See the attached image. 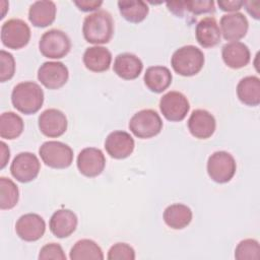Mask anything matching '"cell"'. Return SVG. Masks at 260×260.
Wrapping results in <instances>:
<instances>
[{
    "mask_svg": "<svg viewBox=\"0 0 260 260\" xmlns=\"http://www.w3.org/2000/svg\"><path fill=\"white\" fill-rule=\"evenodd\" d=\"M118 7L121 15L132 23L141 22L148 14V6L141 0L118 1Z\"/></svg>",
    "mask_w": 260,
    "mask_h": 260,
    "instance_id": "obj_29",
    "label": "cell"
},
{
    "mask_svg": "<svg viewBox=\"0 0 260 260\" xmlns=\"http://www.w3.org/2000/svg\"><path fill=\"white\" fill-rule=\"evenodd\" d=\"M108 259L110 260H134L135 251L126 243H117L113 245L108 252Z\"/></svg>",
    "mask_w": 260,
    "mask_h": 260,
    "instance_id": "obj_34",
    "label": "cell"
},
{
    "mask_svg": "<svg viewBox=\"0 0 260 260\" xmlns=\"http://www.w3.org/2000/svg\"><path fill=\"white\" fill-rule=\"evenodd\" d=\"M113 69L119 77L126 80H132L140 75L143 69V64L136 55L122 53L115 58Z\"/></svg>",
    "mask_w": 260,
    "mask_h": 260,
    "instance_id": "obj_20",
    "label": "cell"
},
{
    "mask_svg": "<svg viewBox=\"0 0 260 260\" xmlns=\"http://www.w3.org/2000/svg\"><path fill=\"white\" fill-rule=\"evenodd\" d=\"M69 72L62 62L49 61L43 63L38 70V79L49 89H58L68 80Z\"/></svg>",
    "mask_w": 260,
    "mask_h": 260,
    "instance_id": "obj_11",
    "label": "cell"
},
{
    "mask_svg": "<svg viewBox=\"0 0 260 260\" xmlns=\"http://www.w3.org/2000/svg\"><path fill=\"white\" fill-rule=\"evenodd\" d=\"M13 107L22 114L31 115L37 113L44 103L42 87L32 81H23L16 84L11 92Z\"/></svg>",
    "mask_w": 260,
    "mask_h": 260,
    "instance_id": "obj_2",
    "label": "cell"
},
{
    "mask_svg": "<svg viewBox=\"0 0 260 260\" xmlns=\"http://www.w3.org/2000/svg\"><path fill=\"white\" fill-rule=\"evenodd\" d=\"M243 5L246 7L248 13L255 19L260 18V2L259 1H243Z\"/></svg>",
    "mask_w": 260,
    "mask_h": 260,
    "instance_id": "obj_38",
    "label": "cell"
},
{
    "mask_svg": "<svg viewBox=\"0 0 260 260\" xmlns=\"http://www.w3.org/2000/svg\"><path fill=\"white\" fill-rule=\"evenodd\" d=\"M15 72V61L13 56L4 51H0V81L5 82L11 79Z\"/></svg>",
    "mask_w": 260,
    "mask_h": 260,
    "instance_id": "obj_33",
    "label": "cell"
},
{
    "mask_svg": "<svg viewBox=\"0 0 260 260\" xmlns=\"http://www.w3.org/2000/svg\"><path fill=\"white\" fill-rule=\"evenodd\" d=\"M40 169L41 165L37 155L27 151L16 154L10 166L11 175L20 183H28L35 180Z\"/></svg>",
    "mask_w": 260,
    "mask_h": 260,
    "instance_id": "obj_10",
    "label": "cell"
},
{
    "mask_svg": "<svg viewBox=\"0 0 260 260\" xmlns=\"http://www.w3.org/2000/svg\"><path fill=\"white\" fill-rule=\"evenodd\" d=\"M164 220L171 229L182 230L191 222L192 211L185 204L175 203L165 209Z\"/></svg>",
    "mask_w": 260,
    "mask_h": 260,
    "instance_id": "obj_27",
    "label": "cell"
},
{
    "mask_svg": "<svg viewBox=\"0 0 260 260\" xmlns=\"http://www.w3.org/2000/svg\"><path fill=\"white\" fill-rule=\"evenodd\" d=\"M216 122L212 114L206 110L197 109L192 112L188 120L190 133L198 139H207L214 133Z\"/></svg>",
    "mask_w": 260,
    "mask_h": 260,
    "instance_id": "obj_16",
    "label": "cell"
},
{
    "mask_svg": "<svg viewBox=\"0 0 260 260\" xmlns=\"http://www.w3.org/2000/svg\"><path fill=\"white\" fill-rule=\"evenodd\" d=\"M30 39V29L25 21L19 18H11L1 26L2 44L12 50H18L26 46Z\"/></svg>",
    "mask_w": 260,
    "mask_h": 260,
    "instance_id": "obj_8",
    "label": "cell"
},
{
    "mask_svg": "<svg viewBox=\"0 0 260 260\" xmlns=\"http://www.w3.org/2000/svg\"><path fill=\"white\" fill-rule=\"evenodd\" d=\"M77 222V216L73 211L70 209H58L52 214L49 226L55 237L63 239L74 233Z\"/></svg>",
    "mask_w": 260,
    "mask_h": 260,
    "instance_id": "obj_18",
    "label": "cell"
},
{
    "mask_svg": "<svg viewBox=\"0 0 260 260\" xmlns=\"http://www.w3.org/2000/svg\"><path fill=\"white\" fill-rule=\"evenodd\" d=\"M167 6L169 10L178 17L185 16L186 12L199 15L203 13H211L215 10L214 2L212 0H187L167 2Z\"/></svg>",
    "mask_w": 260,
    "mask_h": 260,
    "instance_id": "obj_24",
    "label": "cell"
},
{
    "mask_svg": "<svg viewBox=\"0 0 260 260\" xmlns=\"http://www.w3.org/2000/svg\"><path fill=\"white\" fill-rule=\"evenodd\" d=\"M83 37L90 44H107L114 32L112 15L106 10H98L85 16L82 25Z\"/></svg>",
    "mask_w": 260,
    "mask_h": 260,
    "instance_id": "obj_1",
    "label": "cell"
},
{
    "mask_svg": "<svg viewBox=\"0 0 260 260\" xmlns=\"http://www.w3.org/2000/svg\"><path fill=\"white\" fill-rule=\"evenodd\" d=\"M76 164L79 172L83 176L93 178L104 171L106 157L101 149L95 147H86L79 152Z\"/></svg>",
    "mask_w": 260,
    "mask_h": 260,
    "instance_id": "obj_12",
    "label": "cell"
},
{
    "mask_svg": "<svg viewBox=\"0 0 260 260\" xmlns=\"http://www.w3.org/2000/svg\"><path fill=\"white\" fill-rule=\"evenodd\" d=\"M237 95L239 100L250 107L260 104V79L257 76H246L237 85Z\"/></svg>",
    "mask_w": 260,
    "mask_h": 260,
    "instance_id": "obj_26",
    "label": "cell"
},
{
    "mask_svg": "<svg viewBox=\"0 0 260 260\" xmlns=\"http://www.w3.org/2000/svg\"><path fill=\"white\" fill-rule=\"evenodd\" d=\"M84 66L92 72H104L110 68L112 62L111 52L102 46L89 47L83 54Z\"/></svg>",
    "mask_w": 260,
    "mask_h": 260,
    "instance_id": "obj_23",
    "label": "cell"
},
{
    "mask_svg": "<svg viewBox=\"0 0 260 260\" xmlns=\"http://www.w3.org/2000/svg\"><path fill=\"white\" fill-rule=\"evenodd\" d=\"M135 142L132 136L125 131L111 132L105 141V148L111 157L123 159L128 157L134 150Z\"/></svg>",
    "mask_w": 260,
    "mask_h": 260,
    "instance_id": "obj_14",
    "label": "cell"
},
{
    "mask_svg": "<svg viewBox=\"0 0 260 260\" xmlns=\"http://www.w3.org/2000/svg\"><path fill=\"white\" fill-rule=\"evenodd\" d=\"M46 166L53 169H66L73 161L72 148L61 141H46L39 149Z\"/></svg>",
    "mask_w": 260,
    "mask_h": 260,
    "instance_id": "obj_5",
    "label": "cell"
},
{
    "mask_svg": "<svg viewBox=\"0 0 260 260\" xmlns=\"http://www.w3.org/2000/svg\"><path fill=\"white\" fill-rule=\"evenodd\" d=\"M220 34L226 41L236 42L243 39L249 27L246 16L241 12L224 14L220 18Z\"/></svg>",
    "mask_w": 260,
    "mask_h": 260,
    "instance_id": "obj_17",
    "label": "cell"
},
{
    "mask_svg": "<svg viewBox=\"0 0 260 260\" xmlns=\"http://www.w3.org/2000/svg\"><path fill=\"white\" fill-rule=\"evenodd\" d=\"M71 260H103L104 254L101 247L92 240L82 239L77 241L70 250Z\"/></svg>",
    "mask_w": 260,
    "mask_h": 260,
    "instance_id": "obj_28",
    "label": "cell"
},
{
    "mask_svg": "<svg viewBox=\"0 0 260 260\" xmlns=\"http://www.w3.org/2000/svg\"><path fill=\"white\" fill-rule=\"evenodd\" d=\"M219 8L222 11H228V12H236L240 10L243 6V1H238V0H225V1H218L217 2Z\"/></svg>",
    "mask_w": 260,
    "mask_h": 260,
    "instance_id": "obj_37",
    "label": "cell"
},
{
    "mask_svg": "<svg viewBox=\"0 0 260 260\" xmlns=\"http://www.w3.org/2000/svg\"><path fill=\"white\" fill-rule=\"evenodd\" d=\"M172 73L165 66L148 67L144 73V83L146 87L155 93L166 90L172 83Z\"/></svg>",
    "mask_w": 260,
    "mask_h": 260,
    "instance_id": "obj_25",
    "label": "cell"
},
{
    "mask_svg": "<svg viewBox=\"0 0 260 260\" xmlns=\"http://www.w3.org/2000/svg\"><path fill=\"white\" fill-rule=\"evenodd\" d=\"M235 258L237 260H259L260 246L258 241L254 239L241 241L236 247Z\"/></svg>",
    "mask_w": 260,
    "mask_h": 260,
    "instance_id": "obj_32",
    "label": "cell"
},
{
    "mask_svg": "<svg viewBox=\"0 0 260 260\" xmlns=\"http://www.w3.org/2000/svg\"><path fill=\"white\" fill-rule=\"evenodd\" d=\"M222 60L226 66L233 69L245 67L250 62L251 54L249 48L242 42H230L222 47Z\"/></svg>",
    "mask_w": 260,
    "mask_h": 260,
    "instance_id": "obj_19",
    "label": "cell"
},
{
    "mask_svg": "<svg viewBox=\"0 0 260 260\" xmlns=\"http://www.w3.org/2000/svg\"><path fill=\"white\" fill-rule=\"evenodd\" d=\"M19 192L15 183L5 177L0 178V208L2 210L13 208L18 201Z\"/></svg>",
    "mask_w": 260,
    "mask_h": 260,
    "instance_id": "obj_31",
    "label": "cell"
},
{
    "mask_svg": "<svg viewBox=\"0 0 260 260\" xmlns=\"http://www.w3.org/2000/svg\"><path fill=\"white\" fill-rule=\"evenodd\" d=\"M56 5L53 1H36L28 10V19L34 26L46 27L52 24L56 17Z\"/></svg>",
    "mask_w": 260,
    "mask_h": 260,
    "instance_id": "obj_22",
    "label": "cell"
},
{
    "mask_svg": "<svg viewBox=\"0 0 260 260\" xmlns=\"http://www.w3.org/2000/svg\"><path fill=\"white\" fill-rule=\"evenodd\" d=\"M40 260H66V255L59 244L50 243L45 245L39 254Z\"/></svg>",
    "mask_w": 260,
    "mask_h": 260,
    "instance_id": "obj_35",
    "label": "cell"
},
{
    "mask_svg": "<svg viewBox=\"0 0 260 260\" xmlns=\"http://www.w3.org/2000/svg\"><path fill=\"white\" fill-rule=\"evenodd\" d=\"M67 118L57 109H47L39 116L40 131L48 137H59L67 129Z\"/></svg>",
    "mask_w": 260,
    "mask_h": 260,
    "instance_id": "obj_15",
    "label": "cell"
},
{
    "mask_svg": "<svg viewBox=\"0 0 260 260\" xmlns=\"http://www.w3.org/2000/svg\"><path fill=\"white\" fill-rule=\"evenodd\" d=\"M23 120L13 112H5L0 117V136L4 139H15L23 131Z\"/></svg>",
    "mask_w": 260,
    "mask_h": 260,
    "instance_id": "obj_30",
    "label": "cell"
},
{
    "mask_svg": "<svg viewBox=\"0 0 260 260\" xmlns=\"http://www.w3.org/2000/svg\"><path fill=\"white\" fill-rule=\"evenodd\" d=\"M46 231V223L43 217L37 213L21 215L15 223L17 236L26 242H35L43 237Z\"/></svg>",
    "mask_w": 260,
    "mask_h": 260,
    "instance_id": "obj_13",
    "label": "cell"
},
{
    "mask_svg": "<svg viewBox=\"0 0 260 260\" xmlns=\"http://www.w3.org/2000/svg\"><path fill=\"white\" fill-rule=\"evenodd\" d=\"M237 165L234 156L223 150L213 152L207 160V173L211 180L223 184L231 181L236 173Z\"/></svg>",
    "mask_w": 260,
    "mask_h": 260,
    "instance_id": "obj_7",
    "label": "cell"
},
{
    "mask_svg": "<svg viewBox=\"0 0 260 260\" xmlns=\"http://www.w3.org/2000/svg\"><path fill=\"white\" fill-rule=\"evenodd\" d=\"M1 156H0V169H3L6 165H7V161L9 159V156H10V151H9V148L7 147V145L2 141L1 143Z\"/></svg>",
    "mask_w": 260,
    "mask_h": 260,
    "instance_id": "obj_39",
    "label": "cell"
},
{
    "mask_svg": "<svg viewBox=\"0 0 260 260\" xmlns=\"http://www.w3.org/2000/svg\"><path fill=\"white\" fill-rule=\"evenodd\" d=\"M196 40L203 48H211L220 42V29L214 17L202 18L195 28Z\"/></svg>",
    "mask_w": 260,
    "mask_h": 260,
    "instance_id": "obj_21",
    "label": "cell"
},
{
    "mask_svg": "<svg viewBox=\"0 0 260 260\" xmlns=\"http://www.w3.org/2000/svg\"><path fill=\"white\" fill-rule=\"evenodd\" d=\"M159 109L164 117L172 122L182 121L190 110L187 98L180 91H169L159 101Z\"/></svg>",
    "mask_w": 260,
    "mask_h": 260,
    "instance_id": "obj_9",
    "label": "cell"
},
{
    "mask_svg": "<svg viewBox=\"0 0 260 260\" xmlns=\"http://www.w3.org/2000/svg\"><path fill=\"white\" fill-rule=\"evenodd\" d=\"M39 49L42 55L47 58L60 59L69 53L71 42L64 31L60 29H50L41 37Z\"/></svg>",
    "mask_w": 260,
    "mask_h": 260,
    "instance_id": "obj_6",
    "label": "cell"
},
{
    "mask_svg": "<svg viewBox=\"0 0 260 260\" xmlns=\"http://www.w3.org/2000/svg\"><path fill=\"white\" fill-rule=\"evenodd\" d=\"M74 4L78 7L79 10L88 12L98 9L102 4L103 1H94V0H81V1H74Z\"/></svg>",
    "mask_w": 260,
    "mask_h": 260,
    "instance_id": "obj_36",
    "label": "cell"
},
{
    "mask_svg": "<svg viewBox=\"0 0 260 260\" xmlns=\"http://www.w3.org/2000/svg\"><path fill=\"white\" fill-rule=\"evenodd\" d=\"M162 128L159 115L151 109L137 112L129 121L130 131L138 138L146 139L157 135Z\"/></svg>",
    "mask_w": 260,
    "mask_h": 260,
    "instance_id": "obj_4",
    "label": "cell"
},
{
    "mask_svg": "<svg viewBox=\"0 0 260 260\" xmlns=\"http://www.w3.org/2000/svg\"><path fill=\"white\" fill-rule=\"evenodd\" d=\"M171 65L176 73L182 76H193L204 65L203 52L192 45L181 47L172 55Z\"/></svg>",
    "mask_w": 260,
    "mask_h": 260,
    "instance_id": "obj_3",
    "label": "cell"
}]
</instances>
